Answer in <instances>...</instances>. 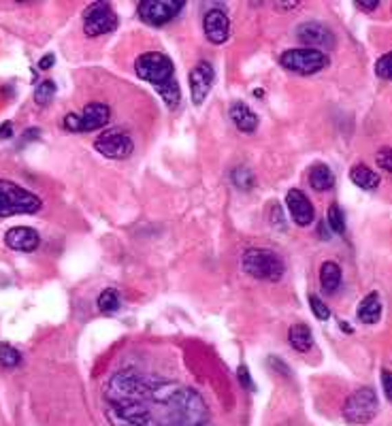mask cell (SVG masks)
Masks as SVG:
<instances>
[{
	"mask_svg": "<svg viewBox=\"0 0 392 426\" xmlns=\"http://www.w3.org/2000/svg\"><path fill=\"white\" fill-rule=\"evenodd\" d=\"M309 307H312V313L318 318V320H329L331 318V309L326 307V303L316 297V295H309Z\"/></svg>",
	"mask_w": 392,
	"mask_h": 426,
	"instance_id": "28",
	"label": "cell"
},
{
	"mask_svg": "<svg viewBox=\"0 0 392 426\" xmlns=\"http://www.w3.org/2000/svg\"><path fill=\"white\" fill-rule=\"evenodd\" d=\"M54 62H56V58H54L52 54H47L45 58L39 60V69H41V71H47V69H52V66H54Z\"/></svg>",
	"mask_w": 392,
	"mask_h": 426,
	"instance_id": "32",
	"label": "cell"
},
{
	"mask_svg": "<svg viewBox=\"0 0 392 426\" xmlns=\"http://www.w3.org/2000/svg\"><path fill=\"white\" fill-rule=\"evenodd\" d=\"M382 386L386 396L392 401V371H382Z\"/></svg>",
	"mask_w": 392,
	"mask_h": 426,
	"instance_id": "31",
	"label": "cell"
},
{
	"mask_svg": "<svg viewBox=\"0 0 392 426\" xmlns=\"http://www.w3.org/2000/svg\"><path fill=\"white\" fill-rule=\"evenodd\" d=\"M239 379H241V386L246 388V390H254V384H252V377H250V371L246 369V367H239Z\"/></svg>",
	"mask_w": 392,
	"mask_h": 426,
	"instance_id": "30",
	"label": "cell"
},
{
	"mask_svg": "<svg viewBox=\"0 0 392 426\" xmlns=\"http://www.w3.org/2000/svg\"><path fill=\"white\" fill-rule=\"evenodd\" d=\"M375 73L380 79L392 81V52L384 54L378 62H375Z\"/></svg>",
	"mask_w": 392,
	"mask_h": 426,
	"instance_id": "27",
	"label": "cell"
},
{
	"mask_svg": "<svg viewBox=\"0 0 392 426\" xmlns=\"http://www.w3.org/2000/svg\"><path fill=\"white\" fill-rule=\"evenodd\" d=\"M243 271L260 281H279L286 273V264L279 254L265 248H250L241 256Z\"/></svg>",
	"mask_w": 392,
	"mask_h": 426,
	"instance_id": "2",
	"label": "cell"
},
{
	"mask_svg": "<svg viewBox=\"0 0 392 426\" xmlns=\"http://www.w3.org/2000/svg\"><path fill=\"white\" fill-rule=\"evenodd\" d=\"M350 179L362 190H375L380 186V175L371 171L367 164H356L350 171Z\"/></svg>",
	"mask_w": 392,
	"mask_h": 426,
	"instance_id": "21",
	"label": "cell"
},
{
	"mask_svg": "<svg viewBox=\"0 0 392 426\" xmlns=\"http://www.w3.org/2000/svg\"><path fill=\"white\" fill-rule=\"evenodd\" d=\"M182 9V0H143L137 7V15L149 26H164L175 19Z\"/></svg>",
	"mask_w": 392,
	"mask_h": 426,
	"instance_id": "8",
	"label": "cell"
},
{
	"mask_svg": "<svg viewBox=\"0 0 392 426\" xmlns=\"http://www.w3.org/2000/svg\"><path fill=\"white\" fill-rule=\"evenodd\" d=\"M19 363H21V354L9 343H0V365L5 369H13Z\"/></svg>",
	"mask_w": 392,
	"mask_h": 426,
	"instance_id": "26",
	"label": "cell"
},
{
	"mask_svg": "<svg viewBox=\"0 0 392 426\" xmlns=\"http://www.w3.org/2000/svg\"><path fill=\"white\" fill-rule=\"evenodd\" d=\"M118 28V13L109 3H94L83 13V32L88 36H100Z\"/></svg>",
	"mask_w": 392,
	"mask_h": 426,
	"instance_id": "9",
	"label": "cell"
},
{
	"mask_svg": "<svg viewBox=\"0 0 392 426\" xmlns=\"http://www.w3.org/2000/svg\"><path fill=\"white\" fill-rule=\"evenodd\" d=\"M96 305H98V309H100L102 313H116V311L120 309V305H122L118 290H113V288H105L102 292L98 295Z\"/></svg>",
	"mask_w": 392,
	"mask_h": 426,
	"instance_id": "22",
	"label": "cell"
},
{
	"mask_svg": "<svg viewBox=\"0 0 392 426\" xmlns=\"http://www.w3.org/2000/svg\"><path fill=\"white\" fill-rule=\"evenodd\" d=\"M286 205H288L292 220L298 224V226H309V224L314 222V205L305 192H301L296 188L290 190L286 194Z\"/></svg>",
	"mask_w": 392,
	"mask_h": 426,
	"instance_id": "14",
	"label": "cell"
},
{
	"mask_svg": "<svg viewBox=\"0 0 392 426\" xmlns=\"http://www.w3.org/2000/svg\"><path fill=\"white\" fill-rule=\"evenodd\" d=\"M230 120H232V124H235L239 130L246 132V134H250V132H254V130L258 128V116L254 114V111H252L246 103H241V100L232 103V107H230Z\"/></svg>",
	"mask_w": 392,
	"mask_h": 426,
	"instance_id": "16",
	"label": "cell"
},
{
	"mask_svg": "<svg viewBox=\"0 0 392 426\" xmlns=\"http://www.w3.org/2000/svg\"><path fill=\"white\" fill-rule=\"evenodd\" d=\"M309 186L316 190V192H326L335 186V173L331 171L329 164L324 162H318L309 169Z\"/></svg>",
	"mask_w": 392,
	"mask_h": 426,
	"instance_id": "18",
	"label": "cell"
},
{
	"mask_svg": "<svg viewBox=\"0 0 392 426\" xmlns=\"http://www.w3.org/2000/svg\"><path fill=\"white\" fill-rule=\"evenodd\" d=\"M5 243L15 252H34L41 243V235L30 226H15L7 231Z\"/></svg>",
	"mask_w": 392,
	"mask_h": 426,
	"instance_id": "15",
	"label": "cell"
},
{
	"mask_svg": "<svg viewBox=\"0 0 392 426\" xmlns=\"http://www.w3.org/2000/svg\"><path fill=\"white\" fill-rule=\"evenodd\" d=\"M94 149H96L98 153H102L105 158L124 160V158H128L130 153H133L135 143H133V139H130L128 132L116 128V130H107V132L100 134V137H96Z\"/></svg>",
	"mask_w": 392,
	"mask_h": 426,
	"instance_id": "10",
	"label": "cell"
},
{
	"mask_svg": "<svg viewBox=\"0 0 392 426\" xmlns=\"http://www.w3.org/2000/svg\"><path fill=\"white\" fill-rule=\"evenodd\" d=\"M326 222H329V226H331L333 233H337V235H343V233H345V215H343V211H341V207H339L337 203H333V205L329 207V215H326Z\"/></svg>",
	"mask_w": 392,
	"mask_h": 426,
	"instance_id": "25",
	"label": "cell"
},
{
	"mask_svg": "<svg viewBox=\"0 0 392 426\" xmlns=\"http://www.w3.org/2000/svg\"><path fill=\"white\" fill-rule=\"evenodd\" d=\"M54 96H56V83H54L52 79L41 81V83L36 85V89H34V100H36V105H41V107L50 105V103L54 100Z\"/></svg>",
	"mask_w": 392,
	"mask_h": 426,
	"instance_id": "24",
	"label": "cell"
},
{
	"mask_svg": "<svg viewBox=\"0 0 392 426\" xmlns=\"http://www.w3.org/2000/svg\"><path fill=\"white\" fill-rule=\"evenodd\" d=\"M356 316L362 324H378L380 318H382V301H380V295L378 292H371L367 295L358 309H356Z\"/></svg>",
	"mask_w": 392,
	"mask_h": 426,
	"instance_id": "17",
	"label": "cell"
},
{
	"mask_svg": "<svg viewBox=\"0 0 392 426\" xmlns=\"http://www.w3.org/2000/svg\"><path fill=\"white\" fill-rule=\"evenodd\" d=\"M13 134V124L11 122H5L3 126H0V139H7Z\"/></svg>",
	"mask_w": 392,
	"mask_h": 426,
	"instance_id": "36",
	"label": "cell"
},
{
	"mask_svg": "<svg viewBox=\"0 0 392 426\" xmlns=\"http://www.w3.org/2000/svg\"><path fill=\"white\" fill-rule=\"evenodd\" d=\"M273 205H275V203H273ZM273 224H275L277 228H284V213L279 211V207H277V205L273 207Z\"/></svg>",
	"mask_w": 392,
	"mask_h": 426,
	"instance_id": "33",
	"label": "cell"
},
{
	"mask_svg": "<svg viewBox=\"0 0 392 426\" xmlns=\"http://www.w3.org/2000/svg\"><path fill=\"white\" fill-rule=\"evenodd\" d=\"M135 73L139 79L147 81L156 87V92L162 96L166 107L177 109L182 103V89L175 81V66L166 54L160 52H147L135 60Z\"/></svg>",
	"mask_w": 392,
	"mask_h": 426,
	"instance_id": "1",
	"label": "cell"
},
{
	"mask_svg": "<svg viewBox=\"0 0 392 426\" xmlns=\"http://www.w3.org/2000/svg\"><path fill=\"white\" fill-rule=\"evenodd\" d=\"M162 426H168V424H162ZM196 426H211L209 422H205V424H196Z\"/></svg>",
	"mask_w": 392,
	"mask_h": 426,
	"instance_id": "38",
	"label": "cell"
},
{
	"mask_svg": "<svg viewBox=\"0 0 392 426\" xmlns=\"http://www.w3.org/2000/svg\"><path fill=\"white\" fill-rule=\"evenodd\" d=\"M105 416L111 426H151V412L147 409V403L107 401Z\"/></svg>",
	"mask_w": 392,
	"mask_h": 426,
	"instance_id": "6",
	"label": "cell"
},
{
	"mask_svg": "<svg viewBox=\"0 0 392 426\" xmlns=\"http://www.w3.org/2000/svg\"><path fill=\"white\" fill-rule=\"evenodd\" d=\"M320 286H322L324 292H329V295H333L341 286V266L337 262L326 260L320 266Z\"/></svg>",
	"mask_w": 392,
	"mask_h": 426,
	"instance_id": "20",
	"label": "cell"
},
{
	"mask_svg": "<svg viewBox=\"0 0 392 426\" xmlns=\"http://www.w3.org/2000/svg\"><path fill=\"white\" fill-rule=\"evenodd\" d=\"M269 363H271V367H275V369H277L279 373H284L286 377L290 375V369H288V367H286L284 363H281V365H279V363H277V358H275V356H271V361H269Z\"/></svg>",
	"mask_w": 392,
	"mask_h": 426,
	"instance_id": "35",
	"label": "cell"
},
{
	"mask_svg": "<svg viewBox=\"0 0 392 426\" xmlns=\"http://www.w3.org/2000/svg\"><path fill=\"white\" fill-rule=\"evenodd\" d=\"M329 56L320 50H309V47H301V50H286L279 56V64L284 66L286 71L296 73V75H316L324 71L329 66Z\"/></svg>",
	"mask_w": 392,
	"mask_h": 426,
	"instance_id": "4",
	"label": "cell"
},
{
	"mask_svg": "<svg viewBox=\"0 0 392 426\" xmlns=\"http://www.w3.org/2000/svg\"><path fill=\"white\" fill-rule=\"evenodd\" d=\"M41 209L43 200L34 192L9 182V179H0V217H11L21 213L32 215Z\"/></svg>",
	"mask_w": 392,
	"mask_h": 426,
	"instance_id": "3",
	"label": "cell"
},
{
	"mask_svg": "<svg viewBox=\"0 0 392 426\" xmlns=\"http://www.w3.org/2000/svg\"><path fill=\"white\" fill-rule=\"evenodd\" d=\"M356 7H358L360 11H375V9L380 7V3H360V0H358Z\"/></svg>",
	"mask_w": 392,
	"mask_h": 426,
	"instance_id": "37",
	"label": "cell"
},
{
	"mask_svg": "<svg viewBox=\"0 0 392 426\" xmlns=\"http://www.w3.org/2000/svg\"><path fill=\"white\" fill-rule=\"evenodd\" d=\"M288 341L292 345V350H296L298 354H305V352H309L312 345H314V334L309 330L307 324H292L290 330H288Z\"/></svg>",
	"mask_w": 392,
	"mask_h": 426,
	"instance_id": "19",
	"label": "cell"
},
{
	"mask_svg": "<svg viewBox=\"0 0 392 426\" xmlns=\"http://www.w3.org/2000/svg\"><path fill=\"white\" fill-rule=\"evenodd\" d=\"M296 36L303 45H307L309 50H331L335 45V34L331 28H326L320 21H307L296 28Z\"/></svg>",
	"mask_w": 392,
	"mask_h": 426,
	"instance_id": "11",
	"label": "cell"
},
{
	"mask_svg": "<svg viewBox=\"0 0 392 426\" xmlns=\"http://www.w3.org/2000/svg\"><path fill=\"white\" fill-rule=\"evenodd\" d=\"M375 162L382 171H388L392 173V147H382L378 153H375Z\"/></svg>",
	"mask_w": 392,
	"mask_h": 426,
	"instance_id": "29",
	"label": "cell"
},
{
	"mask_svg": "<svg viewBox=\"0 0 392 426\" xmlns=\"http://www.w3.org/2000/svg\"><path fill=\"white\" fill-rule=\"evenodd\" d=\"M230 182H232L239 190L248 192V190H254L256 177H254V173H252L248 167H237V169L230 173Z\"/></svg>",
	"mask_w": 392,
	"mask_h": 426,
	"instance_id": "23",
	"label": "cell"
},
{
	"mask_svg": "<svg viewBox=\"0 0 392 426\" xmlns=\"http://www.w3.org/2000/svg\"><path fill=\"white\" fill-rule=\"evenodd\" d=\"M215 73L213 66L207 60H201L199 64L190 71V94H192V103L194 105H203L207 94L211 92Z\"/></svg>",
	"mask_w": 392,
	"mask_h": 426,
	"instance_id": "12",
	"label": "cell"
},
{
	"mask_svg": "<svg viewBox=\"0 0 392 426\" xmlns=\"http://www.w3.org/2000/svg\"><path fill=\"white\" fill-rule=\"evenodd\" d=\"M378 394L373 388H360L354 394H350L343 403V420L350 424H369L378 414Z\"/></svg>",
	"mask_w": 392,
	"mask_h": 426,
	"instance_id": "5",
	"label": "cell"
},
{
	"mask_svg": "<svg viewBox=\"0 0 392 426\" xmlns=\"http://www.w3.org/2000/svg\"><path fill=\"white\" fill-rule=\"evenodd\" d=\"M41 134V130L39 128H30V130H26L24 132V139H21V143H30V141H34L36 137Z\"/></svg>",
	"mask_w": 392,
	"mask_h": 426,
	"instance_id": "34",
	"label": "cell"
},
{
	"mask_svg": "<svg viewBox=\"0 0 392 426\" xmlns=\"http://www.w3.org/2000/svg\"><path fill=\"white\" fill-rule=\"evenodd\" d=\"M111 118V109L105 103H90L85 105L81 114H69L64 118V128L71 132H94L102 126H107Z\"/></svg>",
	"mask_w": 392,
	"mask_h": 426,
	"instance_id": "7",
	"label": "cell"
},
{
	"mask_svg": "<svg viewBox=\"0 0 392 426\" xmlns=\"http://www.w3.org/2000/svg\"><path fill=\"white\" fill-rule=\"evenodd\" d=\"M203 30H205V36L209 43H213V45L226 43L230 36V21H228L226 11L220 7L209 9L203 17Z\"/></svg>",
	"mask_w": 392,
	"mask_h": 426,
	"instance_id": "13",
	"label": "cell"
}]
</instances>
